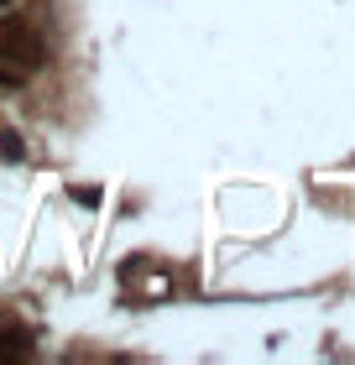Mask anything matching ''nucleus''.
<instances>
[{
	"instance_id": "f03ea898",
	"label": "nucleus",
	"mask_w": 355,
	"mask_h": 365,
	"mask_svg": "<svg viewBox=\"0 0 355 365\" xmlns=\"http://www.w3.org/2000/svg\"><path fill=\"white\" fill-rule=\"evenodd\" d=\"M26 350H31L26 334H16V329H0V355H26Z\"/></svg>"
},
{
	"instance_id": "f257e3e1",
	"label": "nucleus",
	"mask_w": 355,
	"mask_h": 365,
	"mask_svg": "<svg viewBox=\"0 0 355 365\" xmlns=\"http://www.w3.org/2000/svg\"><path fill=\"white\" fill-rule=\"evenodd\" d=\"M47 63V42L42 31L21 21V16H0V89H21L31 84V73H37Z\"/></svg>"
}]
</instances>
